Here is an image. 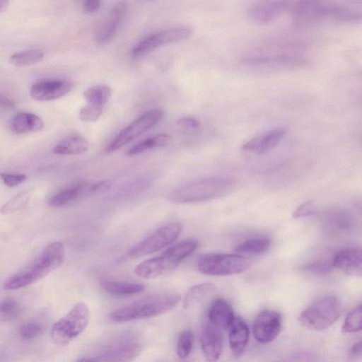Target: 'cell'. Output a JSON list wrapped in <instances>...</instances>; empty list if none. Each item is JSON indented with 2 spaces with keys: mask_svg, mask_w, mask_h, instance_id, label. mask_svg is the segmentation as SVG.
Instances as JSON below:
<instances>
[{
  "mask_svg": "<svg viewBox=\"0 0 362 362\" xmlns=\"http://www.w3.org/2000/svg\"><path fill=\"white\" fill-rule=\"evenodd\" d=\"M181 299L177 293L153 294L115 310L110 318L115 322H127L160 315L173 309Z\"/></svg>",
  "mask_w": 362,
  "mask_h": 362,
  "instance_id": "6da1fadb",
  "label": "cell"
},
{
  "mask_svg": "<svg viewBox=\"0 0 362 362\" xmlns=\"http://www.w3.org/2000/svg\"><path fill=\"white\" fill-rule=\"evenodd\" d=\"M194 239L182 241L165 250L157 257L139 264L134 273L143 279H153L175 269L197 247Z\"/></svg>",
  "mask_w": 362,
  "mask_h": 362,
  "instance_id": "7a4b0ae2",
  "label": "cell"
},
{
  "mask_svg": "<svg viewBox=\"0 0 362 362\" xmlns=\"http://www.w3.org/2000/svg\"><path fill=\"white\" fill-rule=\"evenodd\" d=\"M233 182L225 177H212L195 180L173 190L168 199L176 203H192L210 200L226 194Z\"/></svg>",
  "mask_w": 362,
  "mask_h": 362,
  "instance_id": "3957f363",
  "label": "cell"
},
{
  "mask_svg": "<svg viewBox=\"0 0 362 362\" xmlns=\"http://www.w3.org/2000/svg\"><path fill=\"white\" fill-rule=\"evenodd\" d=\"M341 305L338 298L329 296L321 298L307 307L298 320L305 327L323 331L330 327L341 315Z\"/></svg>",
  "mask_w": 362,
  "mask_h": 362,
  "instance_id": "277c9868",
  "label": "cell"
},
{
  "mask_svg": "<svg viewBox=\"0 0 362 362\" xmlns=\"http://www.w3.org/2000/svg\"><path fill=\"white\" fill-rule=\"evenodd\" d=\"M90 312L87 305L80 302L52 327L50 336L59 345H66L81 334L87 327Z\"/></svg>",
  "mask_w": 362,
  "mask_h": 362,
  "instance_id": "5b68a950",
  "label": "cell"
},
{
  "mask_svg": "<svg viewBox=\"0 0 362 362\" xmlns=\"http://www.w3.org/2000/svg\"><path fill=\"white\" fill-rule=\"evenodd\" d=\"M250 262L237 254L209 253L201 256L197 267L202 274L210 276L238 274L247 270Z\"/></svg>",
  "mask_w": 362,
  "mask_h": 362,
  "instance_id": "8992f818",
  "label": "cell"
},
{
  "mask_svg": "<svg viewBox=\"0 0 362 362\" xmlns=\"http://www.w3.org/2000/svg\"><path fill=\"white\" fill-rule=\"evenodd\" d=\"M181 230L182 225L179 223L165 225L129 249L125 257L136 259L157 252L173 243L179 236Z\"/></svg>",
  "mask_w": 362,
  "mask_h": 362,
  "instance_id": "52a82bcc",
  "label": "cell"
},
{
  "mask_svg": "<svg viewBox=\"0 0 362 362\" xmlns=\"http://www.w3.org/2000/svg\"><path fill=\"white\" fill-rule=\"evenodd\" d=\"M163 111L158 108L146 111L124 128L107 146L106 153L114 152L158 123Z\"/></svg>",
  "mask_w": 362,
  "mask_h": 362,
  "instance_id": "ba28073f",
  "label": "cell"
},
{
  "mask_svg": "<svg viewBox=\"0 0 362 362\" xmlns=\"http://www.w3.org/2000/svg\"><path fill=\"white\" fill-rule=\"evenodd\" d=\"M188 27H176L152 33L140 40L132 49V57H139L154 49L188 38L192 34Z\"/></svg>",
  "mask_w": 362,
  "mask_h": 362,
  "instance_id": "9c48e42d",
  "label": "cell"
},
{
  "mask_svg": "<svg viewBox=\"0 0 362 362\" xmlns=\"http://www.w3.org/2000/svg\"><path fill=\"white\" fill-rule=\"evenodd\" d=\"M291 18L295 23L307 25L325 19L332 20L333 4L316 1L291 2Z\"/></svg>",
  "mask_w": 362,
  "mask_h": 362,
  "instance_id": "30bf717a",
  "label": "cell"
},
{
  "mask_svg": "<svg viewBox=\"0 0 362 362\" xmlns=\"http://www.w3.org/2000/svg\"><path fill=\"white\" fill-rule=\"evenodd\" d=\"M140 343L134 338L123 337L110 344L93 362H131L141 352Z\"/></svg>",
  "mask_w": 362,
  "mask_h": 362,
  "instance_id": "8fae6325",
  "label": "cell"
},
{
  "mask_svg": "<svg viewBox=\"0 0 362 362\" xmlns=\"http://www.w3.org/2000/svg\"><path fill=\"white\" fill-rule=\"evenodd\" d=\"M64 247L61 242L49 244L28 271L36 281L57 269L63 262Z\"/></svg>",
  "mask_w": 362,
  "mask_h": 362,
  "instance_id": "7c38bea8",
  "label": "cell"
},
{
  "mask_svg": "<svg viewBox=\"0 0 362 362\" xmlns=\"http://www.w3.org/2000/svg\"><path fill=\"white\" fill-rule=\"evenodd\" d=\"M281 329V317L275 310H264L254 320L252 333L260 344H268L274 341Z\"/></svg>",
  "mask_w": 362,
  "mask_h": 362,
  "instance_id": "4fadbf2b",
  "label": "cell"
},
{
  "mask_svg": "<svg viewBox=\"0 0 362 362\" xmlns=\"http://www.w3.org/2000/svg\"><path fill=\"white\" fill-rule=\"evenodd\" d=\"M127 11L125 2L116 3L105 17L98 23L95 37L98 43L109 42L115 36Z\"/></svg>",
  "mask_w": 362,
  "mask_h": 362,
  "instance_id": "5bb4252c",
  "label": "cell"
},
{
  "mask_svg": "<svg viewBox=\"0 0 362 362\" xmlns=\"http://www.w3.org/2000/svg\"><path fill=\"white\" fill-rule=\"evenodd\" d=\"M291 1H262L250 5L247 16L252 21L257 23H268L290 8Z\"/></svg>",
  "mask_w": 362,
  "mask_h": 362,
  "instance_id": "9a60e30c",
  "label": "cell"
},
{
  "mask_svg": "<svg viewBox=\"0 0 362 362\" xmlns=\"http://www.w3.org/2000/svg\"><path fill=\"white\" fill-rule=\"evenodd\" d=\"M71 89V84L66 80L45 79L35 82L30 90L31 97L38 101H49L59 99Z\"/></svg>",
  "mask_w": 362,
  "mask_h": 362,
  "instance_id": "2e32d148",
  "label": "cell"
},
{
  "mask_svg": "<svg viewBox=\"0 0 362 362\" xmlns=\"http://www.w3.org/2000/svg\"><path fill=\"white\" fill-rule=\"evenodd\" d=\"M286 134V129L274 128L252 137L245 142L241 148L244 151L263 154L275 148L281 141Z\"/></svg>",
  "mask_w": 362,
  "mask_h": 362,
  "instance_id": "e0dca14e",
  "label": "cell"
},
{
  "mask_svg": "<svg viewBox=\"0 0 362 362\" xmlns=\"http://www.w3.org/2000/svg\"><path fill=\"white\" fill-rule=\"evenodd\" d=\"M223 337L221 329L208 323L201 337V347L207 362H216L222 352Z\"/></svg>",
  "mask_w": 362,
  "mask_h": 362,
  "instance_id": "ac0fdd59",
  "label": "cell"
},
{
  "mask_svg": "<svg viewBox=\"0 0 362 362\" xmlns=\"http://www.w3.org/2000/svg\"><path fill=\"white\" fill-rule=\"evenodd\" d=\"M332 267L344 273L361 276L362 274V254L359 248L349 247L339 251L332 260Z\"/></svg>",
  "mask_w": 362,
  "mask_h": 362,
  "instance_id": "d6986e66",
  "label": "cell"
},
{
  "mask_svg": "<svg viewBox=\"0 0 362 362\" xmlns=\"http://www.w3.org/2000/svg\"><path fill=\"white\" fill-rule=\"evenodd\" d=\"M209 323L221 330H229L235 317L230 304L223 300H214L208 313Z\"/></svg>",
  "mask_w": 362,
  "mask_h": 362,
  "instance_id": "ffe728a7",
  "label": "cell"
},
{
  "mask_svg": "<svg viewBox=\"0 0 362 362\" xmlns=\"http://www.w3.org/2000/svg\"><path fill=\"white\" fill-rule=\"evenodd\" d=\"M249 340V328L240 317L235 318L229 329L228 341L232 353L240 356L245 351Z\"/></svg>",
  "mask_w": 362,
  "mask_h": 362,
  "instance_id": "44dd1931",
  "label": "cell"
},
{
  "mask_svg": "<svg viewBox=\"0 0 362 362\" xmlns=\"http://www.w3.org/2000/svg\"><path fill=\"white\" fill-rule=\"evenodd\" d=\"M44 127L42 119L35 114L22 112L11 119V130L16 134H23L40 131Z\"/></svg>",
  "mask_w": 362,
  "mask_h": 362,
  "instance_id": "7402d4cb",
  "label": "cell"
},
{
  "mask_svg": "<svg viewBox=\"0 0 362 362\" xmlns=\"http://www.w3.org/2000/svg\"><path fill=\"white\" fill-rule=\"evenodd\" d=\"M89 143L83 136L71 134L66 136L53 148L52 152L58 155L81 154L88 150Z\"/></svg>",
  "mask_w": 362,
  "mask_h": 362,
  "instance_id": "603a6c76",
  "label": "cell"
},
{
  "mask_svg": "<svg viewBox=\"0 0 362 362\" xmlns=\"http://www.w3.org/2000/svg\"><path fill=\"white\" fill-rule=\"evenodd\" d=\"M86 189V184L78 183L74 186L63 189L53 195L48 201L52 207L66 206L77 199Z\"/></svg>",
  "mask_w": 362,
  "mask_h": 362,
  "instance_id": "cb8c5ba5",
  "label": "cell"
},
{
  "mask_svg": "<svg viewBox=\"0 0 362 362\" xmlns=\"http://www.w3.org/2000/svg\"><path fill=\"white\" fill-rule=\"evenodd\" d=\"M100 286L106 292L116 296H126L137 293L145 289V285L140 283H127L114 281H103Z\"/></svg>",
  "mask_w": 362,
  "mask_h": 362,
  "instance_id": "d4e9b609",
  "label": "cell"
},
{
  "mask_svg": "<svg viewBox=\"0 0 362 362\" xmlns=\"http://www.w3.org/2000/svg\"><path fill=\"white\" fill-rule=\"evenodd\" d=\"M171 141V136L167 134H160L143 140L132 146L127 154L135 156L148 150L163 147L168 145Z\"/></svg>",
  "mask_w": 362,
  "mask_h": 362,
  "instance_id": "484cf974",
  "label": "cell"
},
{
  "mask_svg": "<svg viewBox=\"0 0 362 362\" xmlns=\"http://www.w3.org/2000/svg\"><path fill=\"white\" fill-rule=\"evenodd\" d=\"M214 290V285L210 282L199 284L191 287L184 297L183 307L189 308L198 304Z\"/></svg>",
  "mask_w": 362,
  "mask_h": 362,
  "instance_id": "4316f807",
  "label": "cell"
},
{
  "mask_svg": "<svg viewBox=\"0 0 362 362\" xmlns=\"http://www.w3.org/2000/svg\"><path fill=\"white\" fill-rule=\"evenodd\" d=\"M111 95V89L106 85L93 86L83 93V96L88 104L103 107L104 105L108 103Z\"/></svg>",
  "mask_w": 362,
  "mask_h": 362,
  "instance_id": "83f0119b",
  "label": "cell"
},
{
  "mask_svg": "<svg viewBox=\"0 0 362 362\" xmlns=\"http://www.w3.org/2000/svg\"><path fill=\"white\" fill-rule=\"evenodd\" d=\"M44 57V52L40 49H29L12 54L9 62L16 66H30L40 62Z\"/></svg>",
  "mask_w": 362,
  "mask_h": 362,
  "instance_id": "f1b7e54d",
  "label": "cell"
},
{
  "mask_svg": "<svg viewBox=\"0 0 362 362\" xmlns=\"http://www.w3.org/2000/svg\"><path fill=\"white\" fill-rule=\"evenodd\" d=\"M270 247V241L264 238L247 240L238 245L235 251L238 254H259L267 251Z\"/></svg>",
  "mask_w": 362,
  "mask_h": 362,
  "instance_id": "f546056e",
  "label": "cell"
},
{
  "mask_svg": "<svg viewBox=\"0 0 362 362\" xmlns=\"http://www.w3.org/2000/svg\"><path fill=\"white\" fill-rule=\"evenodd\" d=\"M32 194L29 191H24L13 197L1 208V212L3 214L13 213L19 211L27 206Z\"/></svg>",
  "mask_w": 362,
  "mask_h": 362,
  "instance_id": "4dcf8cb0",
  "label": "cell"
},
{
  "mask_svg": "<svg viewBox=\"0 0 362 362\" xmlns=\"http://www.w3.org/2000/svg\"><path fill=\"white\" fill-rule=\"evenodd\" d=\"M362 308L358 305L351 311L344 320L341 330L344 333H354L362 328Z\"/></svg>",
  "mask_w": 362,
  "mask_h": 362,
  "instance_id": "1f68e13d",
  "label": "cell"
},
{
  "mask_svg": "<svg viewBox=\"0 0 362 362\" xmlns=\"http://www.w3.org/2000/svg\"><path fill=\"white\" fill-rule=\"evenodd\" d=\"M194 334L191 329L182 331L177 339L176 351L179 358H185L190 353L193 344Z\"/></svg>",
  "mask_w": 362,
  "mask_h": 362,
  "instance_id": "d6a6232c",
  "label": "cell"
},
{
  "mask_svg": "<svg viewBox=\"0 0 362 362\" xmlns=\"http://www.w3.org/2000/svg\"><path fill=\"white\" fill-rule=\"evenodd\" d=\"M20 311L18 303L13 299L7 298L0 302V315L6 319L18 317Z\"/></svg>",
  "mask_w": 362,
  "mask_h": 362,
  "instance_id": "836d02e7",
  "label": "cell"
},
{
  "mask_svg": "<svg viewBox=\"0 0 362 362\" xmlns=\"http://www.w3.org/2000/svg\"><path fill=\"white\" fill-rule=\"evenodd\" d=\"M103 107L88 104L81 108L78 117L84 122H95L102 115Z\"/></svg>",
  "mask_w": 362,
  "mask_h": 362,
  "instance_id": "e575fe53",
  "label": "cell"
},
{
  "mask_svg": "<svg viewBox=\"0 0 362 362\" xmlns=\"http://www.w3.org/2000/svg\"><path fill=\"white\" fill-rule=\"evenodd\" d=\"M41 326L37 322H28L23 325L20 330V334L23 339H32L40 334Z\"/></svg>",
  "mask_w": 362,
  "mask_h": 362,
  "instance_id": "d590c367",
  "label": "cell"
},
{
  "mask_svg": "<svg viewBox=\"0 0 362 362\" xmlns=\"http://www.w3.org/2000/svg\"><path fill=\"white\" fill-rule=\"evenodd\" d=\"M316 213V204L313 201H307L299 206L293 212V216L295 218L308 217Z\"/></svg>",
  "mask_w": 362,
  "mask_h": 362,
  "instance_id": "8d00e7d4",
  "label": "cell"
},
{
  "mask_svg": "<svg viewBox=\"0 0 362 362\" xmlns=\"http://www.w3.org/2000/svg\"><path fill=\"white\" fill-rule=\"evenodd\" d=\"M0 177L4 183L8 187H16L23 182L27 177L23 174H10L0 173Z\"/></svg>",
  "mask_w": 362,
  "mask_h": 362,
  "instance_id": "74e56055",
  "label": "cell"
},
{
  "mask_svg": "<svg viewBox=\"0 0 362 362\" xmlns=\"http://www.w3.org/2000/svg\"><path fill=\"white\" fill-rule=\"evenodd\" d=\"M315 356L309 352H300L282 359L279 362H315Z\"/></svg>",
  "mask_w": 362,
  "mask_h": 362,
  "instance_id": "f35d334b",
  "label": "cell"
},
{
  "mask_svg": "<svg viewBox=\"0 0 362 362\" xmlns=\"http://www.w3.org/2000/svg\"><path fill=\"white\" fill-rule=\"evenodd\" d=\"M177 124L181 128L189 131L197 130L200 126L199 120L192 117H185L180 118L177 121Z\"/></svg>",
  "mask_w": 362,
  "mask_h": 362,
  "instance_id": "ab89813d",
  "label": "cell"
},
{
  "mask_svg": "<svg viewBox=\"0 0 362 362\" xmlns=\"http://www.w3.org/2000/svg\"><path fill=\"white\" fill-rule=\"evenodd\" d=\"M112 182L110 180H104L93 185L89 191L92 194H100L107 192L111 188Z\"/></svg>",
  "mask_w": 362,
  "mask_h": 362,
  "instance_id": "60d3db41",
  "label": "cell"
},
{
  "mask_svg": "<svg viewBox=\"0 0 362 362\" xmlns=\"http://www.w3.org/2000/svg\"><path fill=\"white\" fill-rule=\"evenodd\" d=\"M331 267H332V262L329 263L323 262L309 264L305 267V269L314 272H324L329 270Z\"/></svg>",
  "mask_w": 362,
  "mask_h": 362,
  "instance_id": "b9f144b4",
  "label": "cell"
},
{
  "mask_svg": "<svg viewBox=\"0 0 362 362\" xmlns=\"http://www.w3.org/2000/svg\"><path fill=\"white\" fill-rule=\"evenodd\" d=\"M101 5L99 0H86L83 3V9L86 13H93L100 10Z\"/></svg>",
  "mask_w": 362,
  "mask_h": 362,
  "instance_id": "7bdbcfd3",
  "label": "cell"
},
{
  "mask_svg": "<svg viewBox=\"0 0 362 362\" xmlns=\"http://www.w3.org/2000/svg\"><path fill=\"white\" fill-rule=\"evenodd\" d=\"M15 107V103L7 96L0 93V107L12 109Z\"/></svg>",
  "mask_w": 362,
  "mask_h": 362,
  "instance_id": "ee69618b",
  "label": "cell"
},
{
  "mask_svg": "<svg viewBox=\"0 0 362 362\" xmlns=\"http://www.w3.org/2000/svg\"><path fill=\"white\" fill-rule=\"evenodd\" d=\"M361 341L356 342L351 348L349 354L351 357H360L361 356Z\"/></svg>",
  "mask_w": 362,
  "mask_h": 362,
  "instance_id": "f6af8a7d",
  "label": "cell"
},
{
  "mask_svg": "<svg viewBox=\"0 0 362 362\" xmlns=\"http://www.w3.org/2000/svg\"><path fill=\"white\" fill-rule=\"evenodd\" d=\"M8 6V2L0 0V12L5 10Z\"/></svg>",
  "mask_w": 362,
  "mask_h": 362,
  "instance_id": "bcb514c9",
  "label": "cell"
},
{
  "mask_svg": "<svg viewBox=\"0 0 362 362\" xmlns=\"http://www.w3.org/2000/svg\"><path fill=\"white\" fill-rule=\"evenodd\" d=\"M76 362H93V361L91 359L83 358Z\"/></svg>",
  "mask_w": 362,
  "mask_h": 362,
  "instance_id": "7dc6e473",
  "label": "cell"
}]
</instances>
